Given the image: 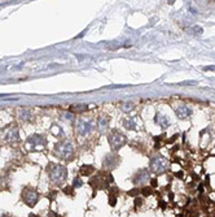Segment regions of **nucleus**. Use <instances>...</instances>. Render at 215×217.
<instances>
[{
  "label": "nucleus",
  "instance_id": "5701e85b",
  "mask_svg": "<svg viewBox=\"0 0 215 217\" xmlns=\"http://www.w3.org/2000/svg\"><path fill=\"white\" fill-rule=\"evenodd\" d=\"M152 186H157V181H156V179H153V181H152Z\"/></svg>",
  "mask_w": 215,
  "mask_h": 217
},
{
  "label": "nucleus",
  "instance_id": "423d86ee",
  "mask_svg": "<svg viewBox=\"0 0 215 217\" xmlns=\"http://www.w3.org/2000/svg\"><path fill=\"white\" fill-rule=\"evenodd\" d=\"M149 170L148 169H139L134 176H132V182L136 186H143L149 181Z\"/></svg>",
  "mask_w": 215,
  "mask_h": 217
},
{
  "label": "nucleus",
  "instance_id": "412c9836",
  "mask_svg": "<svg viewBox=\"0 0 215 217\" xmlns=\"http://www.w3.org/2000/svg\"><path fill=\"white\" fill-rule=\"evenodd\" d=\"M205 70H215V66H206Z\"/></svg>",
  "mask_w": 215,
  "mask_h": 217
},
{
  "label": "nucleus",
  "instance_id": "f03ea898",
  "mask_svg": "<svg viewBox=\"0 0 215 217\" xmlns=\"http://www.w3.org/2000/svg\"><path fill=\"white\" fill-rule=\"evenodd\" d=\"M149 168L153 173H156V174H162V173H165L168 168V161L163 156H154L149 161Z\"/></svg>",
  "mask_w": 215,
  "mask_h": 217
},
{
  "label": "nucleus",
  "instance_id": "20e7f679",
  "mask_svg": "<svg viewBox=\"0 0 215 217\" xmlns=\"http://www.w3.org/2000/svg\"><path fill=\"white\" fill-rule=\"evenodd\" d=\"M22 200L29 207H34L39 200V194L34 189H23L22 191Z\"/></svg>",
  "mask_w": 215,
  "mask_h": 217
},
{
  "label": "nucleus",
  "instance_id": "9b49d317",
  "mask_svg": "<svg viewBox=\"0 0 215 217\" xmlns=\"http://www.w3.org/2000/svg\"><path fill=\"white\" fill-rule=\"evenodd\" d=\"M156 123H158L161 127H167L170 125V121L166 116H163V115H157L156 116V119H154Z\"/></svg>",
  "mask_w": 215,
  "mask_h": 217
},
{
  "label": "nucleus",
  "instance_id": "393cba45",
  "mask_svg": "<svg viewBox=\"0 0 215 217\" xmlns=\"http://www.w3.org/2000/svg\"><path fill=\"white\" fill-rule=\"evenodd\" d=\"M30 217H34V215H30ZM35 217H39V216H35Z\"/></svg>",
  "mask_w": 215,
  "mask_h": 217
},
{
  "label": "nucleus",
  "instance_id": "6e6552de",
  "mask_svg": "<svg viewBox=\"0 0 215 217\" xmlns=\"http://www.w3.org/2000/svg\"><path fill=\"white\" fill-rule=\"evenodd\" d=\"M175 113L178 116V119L184 120V119H188V117L192 115V111H191V108L185 107V105H180V107L175 109Z\"/></svg>",
  "mask_w": 215,
  "mask_h": 217
},
{
  "label": "nucleus",
  "instance_id": "a211bd4d",
  "mask_svg": "<svg viewBox=\"0 0 215 217\" xmlns=\"http://www.w3.org/2000/svg\"><path fill=\"white\" fill-rule=\"evenodd\" d=\"M143 204V199L141 198H135V207H140Z\"/></svg>",
  "mask_w": 215,
  "mask_h": 217
},
{
  "label": "nucleus",
  "instance_id": "7ed1b4c3",
  "mask_svg": "<svg viewBox=\"0 0 215 217\" xmlns=\"http://www.w3.org/2000/svg\"><path fill=\"white\" fill-rule=\"evenodd\" d=\"M49 177L52 179V182H55L56 185H61L65 182V179L67 177V172L64 166L56 165V166H53V169L49 170Z\"/></svg>",
  "mask_w": 215,
  "mask_h": 217
},
{
  "label": "nucleus",
  "instance_id": "f257e3e1",
  "mask_svg": "<svg viewBox=\"0 0 215 217\" xmlns=\"http://www.w3.org/2000/svg\"><path fill=\"white\" fill-rule=\"evenodd\" d=\"M108 140H109V144L114 151L121 150V148L126 144V142H127L126 135L122 134L121 131H118V130H112V131L109 133V135H108Z\"/></svg>",
  "mask_w": 215,
  "mask_h": 217
},
{
  "label": "nucleus",
  "instance_id": "dca6fc26",
  "mask_svg": "<svg viewBox=\"0 0 215 217\" xmlns=\"http://www.w3.org/2000/svg\"><path fill=\"white\" fill-rule=\"evenodd\" d=\"M82 186H83V181H82L79 177H75L73 181V189H79Z\"/></svg>",
  "mask_w": 215,
  "mask_h": 217
},
{
  "label": "nucleus",
  "instance_id": "0eeeda50",
  "mask_svg": "<svg viewBox=\"0 0 215 217\" xmlns=\"http://www.w3.org/2000/svg\"><path fill=\"white\" fill-rule=\"evenodd\" d=\"M93 129L92 121L91 120H79L78 121V126H77V131L79 135H87L91 133V130Z\"/></svg>",
  "mask_w": 215,
  "mask_h": 217
},
{
  "label": "nucleus",
  "instance_id": "ddd939ff",
  "mask_svg": "<svg viewBox=\"0 0 215 217\" xmlns=\"http://www.w3.org/2000/svg\"><path fill=\"white\" fill-rule=\"evenodd\" d=\"M124 127L128 129V130H134L136 127V122L132 117H128L127 120H124Z\"/></svg>",
  "mask_w": 215,
  "mask_h": 217
},
{
  "label": "nucleus",
  "instance_id": "aec40b11",
  "mask_svg": "<svg viewBox=\"0 0 215 217\" xmlns=\"http://www.w3.org/2000/svg\"><path fill=\"white\" fill-rule=\"evenodd\" d=\"M176 138H178V134H175V135H174V137H172L171 139H168V140H167V143H172L174 140H176Z\"/></svg>",
  "mask_w": 215,
  "mask_h": 217
},
{
  "label": "nucleus",
  "instance_id": "2eb2a0df",
  "mask_svg": "<svg viewBox=\"0 0 215 217\" xmlns=\"http://www.w3.org/2000/svg\"><path fill=\"white\" fill-rule=\"evenodd\" d=\"M87 109V105H73L71 107V111H74V112H86Z\"/></svg>",
  "mask_w": 215,
  "mask_h": 217
},
{
  "label": "nucleus",
  "instance_id": "39448f33",
  "mask_svg": "<svg viewBox=\"0 0 215 217\" xmlns=\"http://www.w3.org/2000/svg\"><path fill=\"white\" fill-rule=\"evenodd\" d=\"M119 163H121V157L118 156V155L116 153H108L105 159L103 160V166H104V169L108 170V172H110L113 169H116L117 166L119 165Z\"/></svg>",
  "mask_w": 215,
  "mask_h": 217
},
{
  "label": "nucleus",
  "instance_id": "1a4fd4ad",
  "mask_svg": "<svg viewBox=\"0 0 215 217\" xmlns=\"http://www.w3.org/2000/svg\"><path fill=\"white\" fill-rule=\"evenodd\" d=\"M57 151L61 153V156L67 157L69 155L73 152V147H71L70 143H62V144H59V146H57Z\"/></svg>",
  "mask_w": 215,
  "mask_h": 217
},
{
  "label": "nucleus",
  "instance_id": "b1692460",
  "mask_svg": "<svg viewBox=\"0 0 215 217\" xmlns=\"http://www.w3.org/2000/svg\"><path fill=\"white\" fill-rule=\"evenodd\" d=\"M2 217H13V216H10V215H8V213H5V215H3Z\"/></svg>",
  "mask_w": 215,
  "mask_h": 217
},
{
  "label": "nucleus",
  "instance_id": "6ab92c4d",
  "mask_svg": "<svg viewBox=\"0 0 215 217\" xmlns=\"http://www.w3.org/2000/svg\"><path fill=\"white\" fill-rule=\"evenodd\" d=\"M135 191H130V193H128V195H131V196H135L137 193H139V190L137 189H134Z\"/></svg>",
  "mask_w": 215,
  "mask_h": 217
},
{
  "label": "nucleus",
  "instance_id": "f3484780",
  "mask_svg": "<svg viewBox=\"0 0 215 217\" xmlns=\"http://www.w3.org/2000/svg\"><path fill=\"white\" fill-rule=\"evenodd\" d=\"M141 191V193L145 195V196H148V195H150L152 194V189L150 187H144L143 190H140Z\"/></svg>",
  "mask_w": 215,
  "mask_h": 217
},
{
  "label": "nucleus",
  "instance_id": "4468645a",
  "mask_svg": "<svg viewBox=\"0 0 215 217\" xmlns=\"http://www.w3.org/2000/svg\"><path fill=\"white\" fill-rule=\"evenodd\" d=\"M135 107H134V103H131V102H126V103H123L122 105H121V109L123 111V112H131L132 109H134Z\"/></svg>",
  "mask_w": 215,
  "mask_h": 217
},
{
  "label": "nucleus",
  "instance_id": "9d476101",
  "mask_svg": "<svg viewBox=\"0 0 215 217\" xmlns=\"http://www.w3.org/2000/svg\"><path fill=\"white\" fill-rule=\"evenodd\" d=\"M109 121H110L109 117H105V116L99 117V120H97V127H99L100 131H105V130L109 127Z\"/></svg>",
  "mask_w": 215,
  "mask_h": 217
},
{
  "label": "nucleus",
  "instance_id": "4be33fe9",
  "mask_svg": "<svg viewBox=\"0 0 215 217\" xmlns=\"http://www.w3.org/2000/svg\"><path fill=\"white\" fill-rule=\"evenodd\" d=\"M175 176H176V177H180V178H181V177H183V172H178V173H175Z\"/></svg>",
  "mask_w": 215,
  "mask_h": 217
},
{
  "label": "nucleus",
  "instance_id": "f8f14e48",
  "mask_svg": "<svg viewBox=\"0 0 215 217\" xmlns=\"http://www.w3.org/2000/svg\"><path fill=\"white\" fill-rule=\"evenodd\" d=\"M93 172H95V166L93 165H82L80 166V174L84 176V177L91 176Z\"/></svg>",
  "mask_w": 215,
  "mask_h": 217
}]
</instances>
